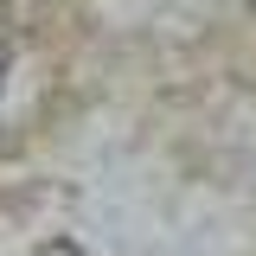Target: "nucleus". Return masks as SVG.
Listing matches in <instances>:
<instances>
[{
    "mask_svg": "<svg viewBox=\"0 0 256 256\" xmlns=\"http://www.w3.org/2000/svg\"><path fill=\"white\" fill-rule=\"evenodd\" d=\"M250 6H256V0H250Z\"/></svg>",
    "mask_w": 256,
    "mask_h": 256,
    "instance_id": "nucleus-2",
    "label": "nucleus"
},
{
    "mask_svg": "<svg viewBox=\"0 0 256 256\" xmlns=\"http://www.w3.org/2000/svg\"><path fill=\"white\" fill-rule=\"evenodd\" d=\"M6 64H13V45H6V32H0V84H6Z\"/></svg>",
    "mask_w": 256,
    "mask_h": 256,
    "instance_id": "nucleus-1",
    "label": "nucleus"
}]
</instances>
